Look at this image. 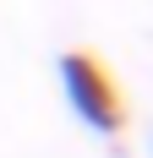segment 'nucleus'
Listing matches in <instances>:
<instances>
[{
	"label": "nucleus",
	"instance_id": "nucleus-1",
	"mask_svg": "<svg viewBox=\"0 0 153 158\" xmlns=\"http://www.w3.org/2000/svg\"><path fill=\"white\" fill-rule=\"evenodd\" d=\"M55 87H60L66 109L82 131H93L98 142H120L126 131V104L115 93V82L88 49H60L55 55Z\"/></svg>",
	"mask_w": 153,
	"mask_h": 158
},
{
	"label": "nucleus",
	"instance_id": "nucleus-2",
	"mask_svg": "<svg viewBox=\"0 0 153 158\" xmlns=\"http://www.w3.org/2000/svg\"><path fill=\"white\" fill-rule=\"evenodd\" d=\"M148 158H153V131H148Z\"/></svg>",
	"mask_w": 153,
	"mask_h": 158
}]
</instances>
